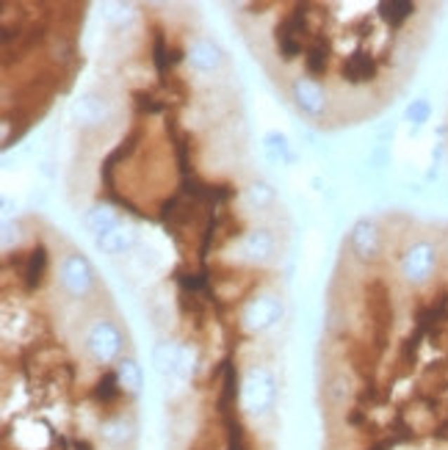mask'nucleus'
<instances>
[{
  "label": "nucleus",
  "mask_w": 448,
  "mask_h": 450,
  "mask_svg": "<svg viewBox=\"0 0 448 450\" xmlns=\"http://www.w3.org/2000/svg\"><path fill=\"white\" fill-rule=\"evenodd\" d=\"M308 31V11L305 6H296L279 25H277V47L285 61H294L302 53V36Z\"/></svg>",
  "instance_id": "obj_1"
},
{
  "label": "nucleus",
  "mask_w": 448,
  "mask_h": 450,
  "mask_svg": "<svg viewBox=\"0 0 448 450\" xmlns=\"http://www.w3.org/2000/svg\"><path fill=\"white\" fill-rule=\"evenodd\" d=\"M238 395H241L238 367L227 357L222 367V387H219V393H216V414H219V420H222V417H230V414H238V411H235Z\"/></svg>",
  "instance_id": "obj_2"
},
{
  "label": "nucleus",
  "mask_w": 448,
  "mask_h": 450,
  "mask_svg": "<svg viewBox=\"0 0 448 450\" xmlns=\"http://www.w3.org/2000/svg\"><path fill=\"white\" fill-rule=\"evenodd\" d=\"M122 395H125V390H122V384L117 379V370H105L91 387V401L97 406H103V409H114L122 401Z\"/></svg>",
  "instance_id": "obj_3"
},
{
  "label": "nucleus",
  "mask_w": 448,
  "mask_h": 450,
  "mask_svg": "<svg viewBox=\"0 0 448 450\" xmlns=\"http://www.w3.org/2000/svg\"><path fill=\"white\" fill-rule=\"evenodd\" d=\"M376 72H379V67H376L374 55H368V53H355L343 61V78L349 83H368L376 78Z\"/></svg>",
  "instance_id": "obj_4"
},
{
  "label": "nucleus",
  "mask_w": 448,
  "mask_h": 450,
  "mask_svg": "<svg viewBox=\"0 0 448 450\" xmlns=\"http://www.w3.org/2000/svg\"><path fill=\"white\" fill-rule=\"evenodd\" d=\"M47 263H50V257H47L45 246H42V243H39V246H34V252L28 254L25 271H22V279H25V287H28V290L42 287L45 273H47Z\"/></svg>",
  "instance_id": "obj_5"
},
{
  "label": "nucleus",
  "mask_w": 448,
  "mask_h": 450,
  "mask_svg": "<svg viewBox=\"0 0 448 450\" xmlns=\"http://www.w3.org/2000/svg\"><path fill=\"white\" fill-rule=\"evenodd\" d=\"M222 428H224V450H255L238 414L222 417Z\"/></svg>",
  "instance_id": "obj_6"
},
{
  "label": "nucleus",
  "mask_w": 448,
  "mask_h": 450,
  "mask_svg": "<svg viewBox=\"0 0 448 450\" xmlns=\"http://www.w3.org/2000/svg\"><path fill=\"white\" fill-rule=\"evenodd\" d=\"M415 11V3L412 0H385L379 3V17L390 25V28H399L404 25Z\"/></svg>",
  "instance_id": "obj_7"
},
{
  "label": "nucleus",
  "mask_w": 448,
  "mask_h": 450,
  "mask_svg": "<svg viewBox=\"0 0 448 450\" xmlns=\"http://www.w3.org/2000/svg\"><path fill=\"white\" fill-rule=\"evenodd\" d=\"M329 45L324 42V39H315L313 45L305 50V69H308V75H313V78H321L324 72H327V67H329Z\"/></svg>",
  "instance_id": "obj_8"
},
{
  "label": "nucleus",
  "mask_w": 448,
  "mask_h": 450,
  "mask_svg": "<svg viewBox=\"0 0 448 450\" xmlns=\"http://www.w3.org/2000/svg\"><path fill=\"white\" fill-rule=\"evenodd\" d=\"M100 434H103L111 445H125V442H131L136 437L133 423H128L125 417H108V420L100 425Z\"/></svg>",
  "instance_id": "obj_9"
},
{
  "label": "nucleus",
  "mask_w": 448,
  "mask_h": 450,
  "mask_svg": "<svg viewBox=\"0 0 448 450\" xmlns=\"http://www.w3.org/2000/svg\"><path fill=\"white\" fill-rule=\"evenodd\" d=\"M117 379H119V384H122V390L128 395H138V390H141V370H138V364L133 360H122L117 364Z\"/></svg>",
  "instance_id": "obj_10"
},
{
  "label": "nucleus",
  "mask_w": 448,
  "mask_h": 450,
  "mask_svg": "<svg viewBox=\"0 0 448 450\" xmlns=\"http://www.w3.org/2000/svg\"><path fill=\"white\" fill-rule=\"evenodd\" d=\"M152 61H155V69L161 75H166V69H169V45H166V36L161 31L152 39Z\"/></svg>",
  "instance_id": "obj_11"
},
{
  "label": "nucleus",
  "mask_w": 448,
  "mask_h": 450,
  "mask_svg": "<svg viewBox=\"0 0 448 450\" xmlns=\"http://www.w3.org/2000/svg\"><path fill=\"white\" fill-rule=\"evenodd\" d=\"M407 116H409V122H415V125H423V122L429 119V102H426V100H418V102H412V105H409V111H407Z\"/></svg>",
  "instance_id": "obj_12"
},
{
  "label": "nucleus",
  "mask_w": 448,
  "mask_h": 450,
  "mask_svg": "<svg viewBox=\"0 0 448 450\" xmlns=\"http://www.w3.org/2000/svg\"><path fill=\"white\" fill-rule=\"evenodd\" d=\"M72 450H94V448H91L89 439H75V445H72Z\"/></svg>",
  "instance_id": "obj_13"
}]
</instances>
